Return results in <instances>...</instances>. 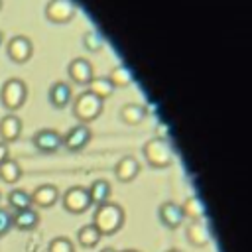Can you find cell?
Here are the masks:
<instances>
[{
  "mask_svg": "<svg viewBox=\"0 0 252 252\" xmlns=\"http://www.w3.org/2000/svg\"><path fill=\"white\" fill-rule=\"evenodd\" d=\"M124 222V211L120 205L116 203H104L100 207H96L94 217H93V224L96 226V230L100 234H114L120 230Z\"/></svg>",
  "mask_w": 252,
  "mask_h": 252,
  "instance_id": "6da1fadb",
  "label": "cell"
},
{
  "mask_svg": "<svg viewBox=\"0 0 252 252\" xmlns=\"http://www.w3.org/2000/svg\"><path fill=\"white\" fill-rule=\"evenodd\" d=\"M26 98H28V85L18 77H10L0 89V100L4 108L10 112L22 108Z\"/></svg>",
  "mask_w": 252,
  "mask_h": 252,
  "instance_id": "7a4b0ae2",
  "label": "cell"
},
{
  "mask_svg": "<svg viewBox=\"0 0 252 252\" xmlns=\"http://www.w3.org/2000/svg\"><path fill=\"white\" fill-rule=\"evenodd\" d=\"M100 112H102V100L89 91L81 93L73 102V114L81 124L93 122L94 118H98Z\"/></svg>",
  "mask_w": 252,
  "mask_h": 252,
  "instance_id": "3957f363",
  "label": "cell"
},
{
  "mask_svg": "<svg viewBox=\"0 0 252 252\" xmlns=\"http://www.w3.org/2000/svg\"><path fill=\"white\" fill-rule=\"evenodd\" d=\"M144 156L152 167H167L173 161V152H171L169 144L161 138L150 140L144 146Z\"/></svg>",
  "mask_w": 252,
  "mask_h": 252,
  "instance_id": "277c9868",
  "label": "cell"
},
{
  "mask_svg": "<svg viewBox=\"0 0 252 252\" xmlns=\"http://www.w3.org/2000/svg\"><path fill=\"white\" fill-rule=\"evenodd\" d=\"M75 12H77V8L69 0H51L45 6V16L53 24H67V22H71Z\"/></svg>",
  "mask_w": 252,
  "mask_h": 252,
  "instance_id": "5b68a950",
  "label": "cell"
},
{
  "mask_svg": "<svg viewBox=\"0 0 252 252\" xmlns=\"http://www.w3.org/2000/svg\"><path fill=\"white\" fill-rule=\"evenodd\" d=\"M32 142L33 146L43 152V154H53L57 152L61 146H63V136L57 132V130H51V128H41L37 130L33 136H32Z\"/></svg>",
  "mask_w": 252,
  "mask_h": 252,
  "instance_id": "8992f818",
  "label": "cell"
},
{
  "mask_svg": "<svg viewBox=\"0 0 252 252\" xmlns=\"http://www.w3.org/2000/svg\"><path fill=\"white\" fill-rule=\"evenodd\" d=\"M6 53L14 63H26L33 53V43L28 35H14L8 41Z\"/></svg>",
  "mask_w": 252,
  "mask_h": 252,
  "instance_id": "52a82bcc",
  "label": "cell"
},
{
  "mask_svg": "<svg viewBox=\"0 0 252 252\" xmlns=\"http://www.w3.org/2000/svg\"><path fill=\"white\" fill-rule=\"evenodd\" d=\"M63 207H65L69 213H73V215L85 213V211L91 207L87 189H85V187H69V189L63 193Z\"/></svg>",
  "mask_w": 252,
  "mask_h": 252,
  "instance_id": "ba28073f",
  "label": "cell"
},
{
  "mask_svg": "<svg viewBox=\"0 0 252 252\" xmlns=\"http://www.w3.org/2000/svg\"><path fill=\"white\" fill-rule=\"evenodd\" d=\"M91 138H93L91 128L87 124H77L63 136V146L71 152H79L91 142Z\"/></svg>",
  "mask_w": 252,
  "mask_h": 252,
  "instance_id": "9c48e42d",
  "label": "cell"
},
{
  "mask_svg": "<svg viewBox=\"0 0 252 252\" xmlns=\"http://www.w3.org/2000/svg\"><path fill=\"white\" fill-rule=\"evenodd\" d=\"M67 73H69V77L77 83V85H89L91 81H93V65H91V61H87L85 57H75L71 63H69V67H67Z\"/></svg>",
  "mask_w": 252,
  "mask_h": 252,
  "instance_id": "30bf717a",
  "label": "cell"
},
{
  "mask_svg": "<svg viewBox=\"0 0 252 252\" xmlns=\"http://www.w3.org/2000/svg\"><path fill=\"white\" fill-rule=\"evenodd\" d=\"M22 134V120L16 112H8L2 120H0V138L4 144L18 140Z\"/></svg>",
  "mask_w": 252,
  "mask_h": 252,
  "instance_id": "8fae6325",
  "label": "cell"
},
{
  "mask_svg": "<svg viewBox=\"0 0 252 252\" xmlns=\"http://www.w3.org/2000/svg\"><path fill=\"white\" fill-rule=\"evenodd\" d=\"M30 197H32V205H37V207L47 209V207L55 205V201L59 199V191H57L55 185L43 183V185H37L33 189V193H30Z\"/></svg>",
  "mask_w": 252,
  "mask_h": 252,
  "instance_id": "7c38bea8",
  "label": "cell"
},
{
  "mask_svg": "<svg viewBox=\"0 0 252 252\" xmlns=\"http://www.w3.org/2000/svg\"><path fill=\"white\" fill-rule=\"evenodd\" d=\"M71 96H73L71 87H69L65 81L53 83V85L49 87V93H47V98H49L51 106H55V108H65V106L71 102Z\"/></svg>",
  "mask_w": 252,
  "mask_h": 252,
  "instance_id": "4fadbf2b",
  "label": "cell"
},
{
  "mask_svg": "<svg viewBox=\"0 0 252 252\" xmlns=\"http://www.w3.org/2000/svg\"><path fill=\"white\" fill-rule=\"evenodd\" d=\"M187 240L193 244V246H207L209 240H211V230L207 226V222L201 219V220H191L189 226H187Z\"/></svg>",
  "mask_w": 252,
  "mask_h": 252,
  "instance_id": "5bb4252c",
  "label": "cell"
},
{
  "mask_svg": "<svg viewBox=\"0 0 252 252\" xmlns=\"http://www.w3.org/2000/svg\"><path fill=\"white\" fill-rule=\"evenodd\" d=\"M87 193H89L91 205L100 207V205L108 203L110 193H112V187H110V183H108L106 179H94V181L91 183V187L87 189Z\"/></svg>",
  "mask_w": 252,
  "mask_h": 252,
  "instance_id": "9a60e30c",
  "label": "cell"
},
{
  "mask_svg": "<svg viewBox=\"0 0 252 252\" xmlns=\"http://www.w3.org/2000/svg\"><path fill=\"white\" fill-rule=\"evenodd\" d=\"M114 173H116L118 181L128 183V181H132V179H134V177L140 173V163H138V159H136V158L126 156V158H122V159L116 163Z\"/></svg>",
  "mask_w": 252,
  "mask_h": 252,
  "instance_id": "2e32d148",
  "label": "cell"
},
{
  "mask_svg": "<svg viewBox=\"0 0 252 252\" xmlns=\"http://www.w3.org/2000/svg\"><path fill=\"white\" fill-rule=\"evenodd\" d=\"M12 224L20 230H32L39 224V215L33 207H28V209H22V211H16L12 215Z\"/></svg>",
  "mask_w": 252,
  "mask_h": 252,
  "instance_id": "e0dca14e",
  "label": "cell"
},
{
  "mask_svg": "<svg viewBox=\"0 0 252 252\" xmlns=\"http://www.w3.org/2000/svg\"><path fill=\"white\" fill-rule=\"evenodd\" d=\"M159 219H161V222H163L165 226L177 228V226L183 222L185 215H183V211H181L179 205H175V203H163V205L159 207Z\"/></svg>",
  "mask_w": 252,
  "mask_h": 252,
  "instance_id": "ac0fdd59",
  "label": "cell"
},
{
  "mask_svg": "<svg viewBox=\"0 0 252 252\" xmlns=\"http://www.w3.org/2000/svg\"><path fill=\"white\" fill-rule=\"evenodd\" d=\"M100 236H102V234L96 230V226H94L93 222L81 226L79 232H77V240H79V244L85 246V248H93V246H96L98 240H100Z\"/></svg>",
  "mask_w": 252,
  "mask_h": 252,
  "instance_id": "d6986e66",
  "label": "cell"
},
{
  "mask_svg": "<svg viewBox=\"0 0 252 252\" xmlns=\"http://www.w3.org/2000/svg\"><path fill=\"white\" fill-rule=\"evenodd\" d=\"M22 177V167L14 158H8L0 163V179L6 183H16Z\"/></svg>",
  "mask_w": 252,
  "mask_h": 252,
  "instance_id": "ffe728a7",
  "label": "cell"
},
{
  "mask_svg": "<svg viewBox=\"0 0 252 252\" xmlns=\"http://www.w3.org/2000/svg\"><path fill=\"white\" fill-rule=\"evenodd\" d=\"M89 93H93L94 96L104 100V98H108L114 93V87L108 81V77H93V81L89 83Z\"/></svg>",
  "mask_w": 252,
  "mask_h": 252,
  "instance_id": "44dd1931",
  "label": "cell"
},
{
  "mask_svg": "<svg viewBox=\"0 0 252 252\" xmlns=\"http://www.w3.org/2000/svg\"><path fill=\"white\" fill-rule=\"evenodd\" d=\"M120 118H122V122L130 124V126H138L146 118V108L140 104H126L120 110Z\"/></svg>",
  "mask_w": 252,
  "mask_h": 252,
  "instance_id": "7402d4cb",
  "label": "cell"
},
{
  "mask_svg": "<svg viewBox=\"0 0 252 252\" xmlns=\"http://www.w3.org/2000/svg\"><path fill=\"white\" fill-rule=\"evenodd\" d=\"M181 211H183V215L189 217L191 220H201V219H205V205H203L201 197H197V195L189 197V199L183 203Z\"/></svg>",
  "mask_w": 252,
  "mask_h": 252,
  "instance_id": "603a6c76",
  "label": "cell"
},
{
  "mask_svg": "<svg viewBox=\"0 0 252 252\" xmlns=\"http://www.w3.org/2000/svg\"><path fill=\"white\" fill-rule=\"evenodd\" d=\"M108 81L112 83V87H128L132 83V71L126 65H118L110 71Z\"/></svg>",
  "mask_w": 252,
  "mask_h": 252,
  "instance_id": "cb8c5ba5",
  "label": "cell"
},
{
  "mask_svg": "<svg viewBox=\"0 0 252 252\" xmlns=\"http://www.w3.org/2000/svg\"><path fill=\"white\" fill-rule=\"evenodd\" d=\"M8 203H10V207H14L16 211H22V209L32 207V197H30V193L24 191V189H12V191L8 193Z\"/></svg>",
  "mask_w": 252,
  "mask_h": 252,
  "instance_id": "d4e9b609",
  "label": "cell"
},
{
  "mask_svg": "<svg viewBox=\"0 0 252 252\" xmlns=\"http://www.w3.org/2000/svg\"><path fill=\"white\" fill-rule=\"evenodd\" d=\"M47 252H75V246L67 236H55L49 242Z\"/></svg>",
  "mask_w": 252,
  "mask_h": 252,
  "instance_id": "484cf974",
  "label": "cell"
},
{
  "mask_svg": "<svg viewBox=\"0 0 252 252\" xmlns=\"http://www.w3.org/2000/svg\"><path fill=\"white\" fill-rule=\"evenodd\" d=\"M83 43H85V47H87L89 51H98V49L102 47V35H100L98 32L91 30V32H87V33L83 35Z\"/></svg>",
  "mask_w": 252,
  "mask_h": 252,
  "instance_id": "4316f807",
  "label": "cell"
},
{
  "mask_svg": "<svg viewBox=\"0 0 252 252\" xmlns=\"http://www.w3.org/2000/svg\"><path fill=\"white\" fill-rule=\"evenodd\" d=\"M12 226V213H8V209H0V236H4Z\"/></svg>",
  "mask_w": 252,
  "mask_h": 252,
  "instance_id": "83f0119b",
  "label": "cell"
},
{
  "mask_svg": "<svg viewBox=\"0 0 252 252\" xmlns=\"http://www.w3.org/2000/svg\"><path fill=\"white\" fill-rule=\"evenodd\" d=\"M8 158H10V150H8V144L0 142V163H2L4 159H8Z\"/></svg>",
  "mask_w": 252,
  "mask_h": 252,
  "instance_id": "f1b7e54d",
  "label": "cell"
},
{
  "mask_svg": "<svg viewBox=\"0 0 252 252\" xmlns=\"http://www.w3.org/2000/svg\"><path fill=\"white\" fill-rule=\"evenodd\" d=\"M100 252H116V250H112V248H104V250H100Z\"/></svg>",
  "mask_w": 252,
  "mask_h": 252,
  "instance_id": "f546056e",
  "label": "cell"
},
{
  "mask_svg": "<svg viewBox=\"0 0 252 252\" xmlns=\"http://www.w3.org/2000/svg\"><path fill=\"white\" fill-rule=\"evenodd\" d=\"M2 41H4V35H2V32H0V45H2Z\"/></svg>",
  "mask_w": 252,
  "mask_h": 252,
  "instance_id": "4dcf8cb0",
  "label": "cell"
},
{
  "mask_svg": "<svg viewBox=\"0 0 252 252\" xmlns=\"http://www.w3.org/2000/svg\"><path fill=\"white\" fill-rule=\"evenodd\" d=\"M124 252H138V250H124Z\"/></svg>",
  "mask_w": 252,
  "mask_h": 252,
  "instance_id": "1f68e13d",
  "label": "cell"
},
{
  "mask_svg": "<svg viewBox=\"0 0 252 252\" xmlns=\"http://www.w3.org/2000/svg\"><path fill=\"white\" fill-rule=\"evenodd\" d=\"M169 252H179V250H169Z\"/></svg>",
  "mask_w": 252,
  "mask_h": 252,
  "instance_id": "d6a6232c",
  "label": "cell"
},
{
  "mask_svg": "<svg viewBox=\"0 0 252 252\" xmlns=\"http://www.w3.org/2000/svg\"><path fill=\"white\" fill-rule=\"evenodd\" d=\"M0 8H2V0H0Z\"/></svg>",
  "mask_w": 252,
  "mask_h": 252,
  "instance_id": "836d02e7",
  "label": "cell"
},
{
  "mask_svg": "<svg viewBox=\"0 0 252 252\" xmlns=\"http://www.w3.org/2000/svg\"><path fill=\"white\" fill-rule=\"evenodd\" d=\"M0 197H2V195H0Z\"/></svg>",
  "mask_w": 252,
  "mask_h": 252,
  "instance_id": "e575fe53",
  "label": "cell"
}]
</instances>
